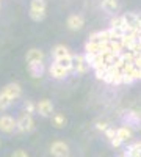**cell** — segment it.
<instances>
[{
  "mask_svg": "<svg viewBox=\"0 0 141 157\" xmlns=\"http://www.w3.org/2000/svg\"><path fill=\"white\" fill-rule=\"evenodd\" d=\"M47 14V2L46 0H30L28 16L35 22H41L46 19Z\"/></svg>",
  "mask_w": 141,
  "mask_h": 157,
  "instance_id": "cell-1",
  "label": "cell"
},
{
  "mask_svg": "<svg viewBox=\"0 0 141 157\" xmlns=\"http://www.w3.org/2000/svg\"><path fill=\"white\" fill-rule=\"evenodd\" d=\"M33 129H35L33 116L24 112L17 118V130H19V132H22V134H30V132H33Z\"/></svg>",
  "mask_w": 141,
  "mask_h": 157,
  "instance_id": "cell-2",
  "label": "cell"
},
{
  "mask_svg": "<svg viewBox=\"0 0 141 157\" xmlns=\"http://www.w3.org/2000/svg\"><path fill=\"white\" fill-rule=\"evenodd\" d=\"M17 130V120H14L9 115H2L0 116V132L3 134H13Z\"/></svg>",
  "mask_w": 141,
  "mask_h": 157,
  "instance_id": "cell-3",
  "label": "cell"
},
{
  "mask_svg": "<svg viewBox=\"0 0 141 157\" xmlns=\"http://www.w3.org/2000/svg\"><path fill=\"white\" fill-rule=\"evenodd\" d=\"M47 71H49V74H50V77L52 78H57V80H63V78H66L72 71L71 69H68V68H65V66H61V64H58L57 61H54L50 66L47 68Z\"/></svg>",
  "mask_w": 141,
  "mask_h": 157,
  "instance_id": "cell-4",
  "label": "cell"
},
{
  "mask_svg": "<svg viewBox=\"0 0 141 157\" xmlns=\"http://www.w3.org/2000/svg\"><path fill=\"white\" fill-rule=\"evenodd\" d=\"M66 25L71 32H79L85 27V17L80 14V13H74V14H69L66 19Z\"/></svg>",
  "mask_w": 141,
  "mask_h": 157,
  "instance_id": "cell-5",
  "label": "cell"
},
{
  "mask_svg": "<svg viewBox=\"0 0 141 157\" xmlns=\"http://www.w3.org/2000/svg\"><path fill=\"white\" fill-rule=\"evenodd\" d=\"M50 154L54 157H68L69 155V146L65 141L57 140L50 145Z\"/></svg>",
  "mask_w": 141,
  "mask_h": 157,
  "instance_id": "cell-6",
  "label": "cell"
},
{
  "mask_svg": "<svg viewBox=\"0 0 141 157\" xmlns=\"http://www.w3.org/2000/svg\"><path fill=\"white\" fill-rule=\"evenodd\" d=\"M89 63H88V60H86V57H85V54L83 55H74V72H77V74H86L88 71H89Z\"/></svg>",
  "mask_w": 141,
  "mask_h": 157,
  "instance_id": "cell-7",
  "label": "cell"
},
{
  "mask_svg": "<svg viewBox=\"0 0 141 157\" xmlns=\"http://www.w3.org/2000/svg\"><path fill=\"white\" fill-rule=\"evenodd\" d=\"M36 112L39 113L43 118L52 116L54 115V104L50 99H41L39 102L36 104Z\"/></svg>",
  "mask_w": 141,
  "mask_h": 157,
  "instance_id": "cell-8",
  "label": "cell"
},
{
  "mask_svg": "<svg viewBox=\"0 0 141 157\" xmlns=\"http://www.w3.org/2000/svg\"><path fill=\"white\" fill-rule=\"evenodd\" d=\"M27 69L33 78H41L46 74V64L44 61H32L27 64Z\"/></svg>",
  "mask_w": 141,
  "mask_h": 157,
  "instance_id": "cell-9",
  "label": "cell"
},
{
  "mask_svg": "<svg viewBox=\"0 0 141 157\" xmlns=\"http://www.w3.org/2000/svg\"><path fill=\"white\" fill-rule=\"evenodd\" d=\"M2 91H3V93H6L13 101H17V99L22 96V86H20L17 82H11V83L5 85Z\"/></svg>",
  "mask_w": 141,
  "mask_h": 157,
  "instance_id": "cell-10",
  "label": "cell"
},
{
  "mask_svg": "<svg viewBox=\"0 0 141 157\" xmlns=\"http://www.w3.org/2000/svg\"><path fill=\"white\" fill-rule=\"evenodd\" d=\"M124 121L127 123V126L132 127H141V113L135 112V110H127L124 112Z\"/></svg>",
  "mask_w": 141,
  "mask_h": 157,
  "instance_id": "cell-11",
  "label": "cell"
},
{
  "mask_svg": "<svg viewBox=\"0 0 141 157\" xmlns=\"http://www.w3.org/2000/svg\"><path fill=\"white\" fill-rule=\"evenodd\" d=\"M46 55H44V52L41 49H38V47H32L27 50V54H25V61L32 63V61H44Z\"/></svg>",
  "mask_w": 141,
  "mask_h": 157,
  "instance_id": "cell-12",
  "label": "cell"
},
{
  "mask_svg": "<svg viewBox=\"0 0 141 157\" xmlns=\"http://www.w3.org/2000/svg\"><path fill=\"white\" fill-rule=\"evenodd\" d=\"M124 21L127 24V27L132 29V30H141L139 27V21H138V13H124Z\"/></svg>",
  "mask_w": 141,
  "mask_h": 157,
  "instance_id": "cell-13",
  "label": "cell"
},
{
  "mask_svg": "<svg viewBox=\"0 0 141 157\" xmlns=\"http://www.w3.org/2000/svg\"><path fill=\"white\" fill-rule=\"evenodd\" d=\"M52 55H54V60H60V58H65V57H71L72 54L65 44H57L52 49Z\"/></svg>",
  "mask_w": 141,
  "mask_h": 157,
  "instance_id": "cell-14",
  "label": "cell"
},
{
  "mask_svg": "<svg viewBox=\"0 0 141 157\" xmlns=\"http://www.w3.org/2000/svg\"><path fill=\"white\" fill-rule=\"evenodd\" d=\"M100 8L104 10L105 13H116L119 8V0H100Z\"/></svg>",
  "mask_w": 141,
  "mask_h": 157,
  "instance_id": "cell-15",
  "label": "cell"
},
{
  "mask_svg": "<svg viewBox=\"0 0 141 157\" xmlns=\"http://www.w3.org/2000/svg\"><path fill=\"white\" fill-rule=\"evenodd\" d=\"M116 134L122 141H129L132 138V129H130V126H121L116 129Z\"/></svg>",
  "mask_w": 141,
  "mask_h": 157,
  "instance_id": "cell-16",
  "label": "cell"
},
{
  "mask_svg": "<svg viewBox=\"0 0 141 157\" xmlns=\"http://www.w3.org/2000/svg\"><path fill=\"white\" fill-rule=\"evenodd\" d=\"M52 126L55 129H63L66 126V116L63 113H54L52 115Z\"/></svg>",
  "mask_w": 141,
  "mask_h": 157,
  "instance_id": "cell-17",
  "label": "cell"
},
{
  "mask_svg": "<svg viewBox=\"0 0 141 157\" xmlns=\"http://www.w3.org/2000/svg\"><path fill=\"white\" fill-rule=\"evenodd\" d=\"M14 102L13 101L6 93H3V91H0V112H3V110H6V109H9L11 107V104Z\"/></svg>",
  "mask_w": 141,
  "mask_h": 157,
  "instance_id": "cell-18",
  "label": "cell"
},
{
  "mask_svg": "<svg viewBox=\"0 0 141 157\" xmlns=\"http://www.w3.org/2000/svg\"><path fill=\"white\" fill-rule=\"evenodd\" d=\"M24 110L25 113H28V115H33L36 112V104L33 101H25L24 102Z\"/></svg>",
  "mask_w": 141,
  "mask_h": 157,
  "instance_id": "cell-19",
  "label": "cell"
},
{
  "mask_svg": "<svg viewBox=\"0 0 141 157\" xmlns=\"http://www.w3.org/2000/svg\"><path fill=\"white\" fill-rule=\"evenodd\" d=\"M105 137L108 138V140H113L114 137H116V129H113V127H108L107 130H105Z\"/></svg>",
  "mask_w": 141,
  "mask_h": 157,
  "instance_id": "cell-20",
  "label": "cell"
},
{
  "mask_svg": "<svg viewBox=\"0 0 141 157\" xmlns=\"http://www.w3.org/2000/svg\"><path fill=\"white\" fill-rule=\"evenodd\" d=\"M11 157H30L27 152H25L24 149H17V151H14L11 154Z\"/></svg>",
  "mask_w": 141,
  "mask_h": 157,
  "instance_id": "cell-21",
  "label": "cell"
},
{
  "mask_svg": "<svg viewBox=\"0 0 141 157\" xmlns=\"http://www.w3.org/2000/svg\"><path fill=\"white\" fill-rule=\"evenodd\" d=\"M108 127H110V126H108L107 123H97V124H96V129H97V130H102V132H105Z\"/></svg>",
  "mask_w": 141,
  "mask_h": 157,
  "instance_id": "cell-22",
  "label": "cell"
},
{
  "mask_svg": "<svg viewBox=\"0 0 141 157\" xmlns=\"http://www.w3.org/2000/svg\"><path fill=\"white\" fill-rule=\"evenodd\" d=\"M138 21H139V27H141V13L138 14Z\"/></svg>",
  "mask_w": 141,
  "mask_h": 157,
  "instance_id": "cell-23",
  "label": "cell"
},
{
  "mask_svg": "<svg viewBox=\"0 0 141 157\" xmlns=\"http://www.w3.org/2000/svg\"><path fill=\"white\" fill-rule=\"evenodd\" d=\"M0 5H2V2H0Z\"/></svg>",
  "mask_w": 141,
  "mask_h": 157,
  "instance_id": "cell-24",
  "label": "cell"
}]
</instances>
